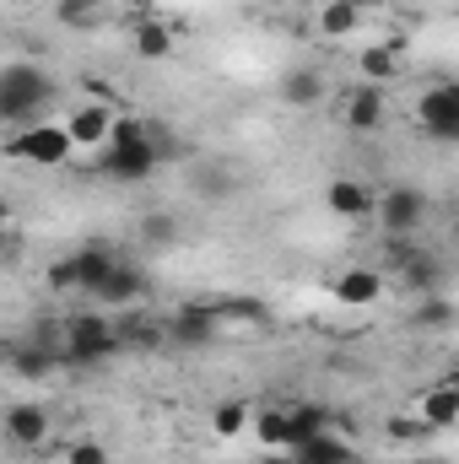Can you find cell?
Returning <instances> with one entry per match:
<instances>
[{
	"mask_svg": "<svg viewBox=\"0 0 459 464\" xmlns=\"http://www.w3.org/2000/svg\"><path fill=\"white\" fill-rule=\"evenodd\" d=\"M168 151H173V140H168L162 130H151V124H141V119H119L114 140L103 146L98 168H103V179H114V184H146V179L162 168Z\"/></svg>",
	"mask_w": 459,
	"mask_h": 464,
	"instance_id": "1",
	"label": "cell"
},
{
	"mask_svg": "<svg viewBox=\"0 0 459 464\" xmlns=\"http://www.w3.org/2000/svg\"><path fill=\"white\" fill-rule=\"evenodd\" d=\"M54 103V82L38 71V65H27V60H11L5 71H0V119L5 124H38L44 109Z\"/></svg>",
	"mask_w": 459,
	"mask_h": 464,
	"instance_id": "2",
	"label": "cell"
},
{
	"mask_svg": "<svg viewBox=\"0 0 459 464\" xmlns=\"http://www.w3.org/2000/svg\"><path fill=\"white\" fill-rule=\"evenodd\" d=\"M124 341H119V319H103V314H76L65 319V335H60V362H76V367H98L119 356Z\"/></svg>",
	"mask_w": 459,
	"mask_h": 464,
	"instance_id": "3",
	"label": "cell"
},
{
	"mask_svg": "<svg viewBox=\"0 0 459 464\" xmlns=\"http://www.w3.org/2000/svg\"><path fill=\"white\" fill-rule=\"evenodd\" d=\"M5 151H11L16 162L60 168V162H71V151H76V135H71L65 124H49V119H38V124H22V130H11Z\"/></svg>",
	"mask_w": 459,
	"mask_h": 464,
	"instance_id": "4",
	"label": "cell"
},
{
	"mask_svg": "<svg viewBox=\"0 0 459 464\" xmlns=\"http://www.w3.org/2000/svg\"><path fill=\"white\" fill-rule=\"evenodd\" d=\"M427 217H433V200H427L416 184H389V189L378 195V227L389 232V237H411V232H422Z\"/></svg>",
	"mask_w": 459,
	"mask_h": 464,
	"instance_id": "5",
	"label": "cell"
},
{
	"mask_svg": "<svg viewBox=\"0 0 459 464\" xmlns=\"http://www.w3.org/2000/svg\"><path fill=\"white\" fill-rule=\"evenodd\" d=\"M416 124L444 140V146H459V82H433L422 98H416Z\"/></svg>",
	"mask_w": 459,
	"mask_h": 464,
	"instance_id": "6",
	"label": "cell"
},
{
	"mask_svg": "<svg viewBox=\"0 0 459 464\" xmlns=\"http://www.w3.org/2000/svg\"><path fill=\"white\" fill-rule=\"evenodd\" d=\"M222 335V308L211 303H190V308H179L173 319H168V341L173 346H184V351H200V346H211Z\"/></svg>",
	"mask_w": 459,
	"mask_h": 464,
	"instance_id": "7",
	"label": "cell"
},
{
	"mask_svg": "<svg viewBox=\"0 0 459 464\" xmlns=\"http://www.w3.org/2000/svg\"><path fill=\"white\" fill-rule=\"evenodd\" d=\"M5 443H11V449H44V443H49V411L33 405V400L11 405V411H5Z\"/></svg>",
	"mask_w": 459,
	"mask_h": 464,
	"instance_id": "8",
	"label": "cell"
},
{
	"mask_svg": "<svg viewBox=\"0 0 459 464\" xmlns=\"http://www.w3.org/2000/svg\"><path fill=\"white\" fill-rule=\"evenodd\" d=\"M384 114H389V98H384V87H356V92H346V109H341V119H346V130L351 135H373L378 124H384Z\"/></svg>",
	"mask_w": 459,
	"mask_h": 464,
	"instance_id": "9",
	"label": "cell"
},
{
	"mask_svg": "<svg viewBox=\"0 0 459 464\" xmlns=\"http://www.w3.org/2000/svg\"><path fill=\"white\" fill-rule=\"evenodd\" d=\"M281 103L287 109H319L325 103V92H330V82H325V71L319 65H292L287 76H281Z\"/></svg>",
	"mask_w": 459,
	"mask_h": 464,
	"instance_id": "10",
	"label": "cell"
},
{
	"mask_svg": "<svg viewBox=\"0 0 459 464\" xmlns=\"http://www.w3.org/2000/svg\"><path fill=\"white\" fill-rule=\"evenodd\" d=\"M325 206H330L336 217H346V222H362V217H373V211H378V195H373L362 179H330Z\"/></svg>",
	"mask_w": 459,
	"mask_h": 464,
	"instance_id": "11",
	"label": "cell"
},
{
	"mask_svg": "<svg viewBox=\"0 0 459 464\" xmlns=\"http://www.w3.org/2000/svg\"><path fill=\"white\" fill-rule=\"evenodd\" d=\"M336 303H346V308H373L378 297H384V276L378 270H367V265H351V270H341L336 276Z\"/></svg>",
	"mask_w": 459,
	"mask_h": 464,
	"instance_id": "12",
	"label": "cell"
},
{
	"mask_svg": "<svg viewBox=\"0 0 459 464\" xmlns=\"http://www.w3.org/2000/svg\"><path fill=\"white\" fill-rule=\"evenodd\" d=\"M146 286H151V281H146V270L119 259L114 276H109V281H103V292H98V303H103V308H141Z\"/></svg>",
	"mask_w": 459,
	"mask_h": 464,
	"instance_id": "13",
	"label": "cell"
},
{
	"mask_svg": "<svg viewBox=\"0 0 459 464\" xmlns=\"http://www.w3.org/2000/svg\"><path fill=\"white\" fill-rule=\"evenodd\" d=\"M114 124L119 119L103 109V103H76L71 119H65V130L76 135V146H109L114 140Z\"/></svg>",
	"mask_w": 459,
	"mask_h": 464,
	"instance_id": "14",
	"label": "cell"
},
{
	"mask_svg": "<svg viewBox=\"0 0 459 464\" xmlns=\"http://www.w3.org/2000/svg\"><path fill=\"white\" fill-rule=\"evenodd\" d=\"M119 341L124 351H151L168 341V319H151L146 308H124V319H119Z\"/></svg>",
	"mask_w": 459,
	"mask_h": 464,
	"instance_id": "15",
	"label": "cell"
},
{
	"mask_svg": "<svg viewBox=\"0 0 459 464\" xmlns=\"http://www.w3.org/2000/svg\"><path fill=\"white\" fill-rule=\"evenodd\" d=\"M292 459L298 464H356V449L346 438H336V432H319L308 443H292Z\"/></svg>",
	"mask_w": 459,
	"mask_h": 464,
	"instance_id": "16",
	"label": "cell"
},
{
	"mask_svg": "<svg viewBox=\"0 0 459 464\" xmlns=\"http://www.w3.org/2000/svg\"><path fill=\"white\" fill-rule=\"evenodd\" d=\"M71 259H76V276H82V292H93V297L103 292V281L114 276V265H119V259L109 254V248H103V243H87V248H76Z\"/></svg>",
	"mask_w": 459,
	"mask_h": 464,
	"instance_id": "17",
	"label": "cell"
},
{
	"mask_svg": "<svg viewBox=\"0 0 459 464\" xmlns=\"http://www.w3.org/2000/svg\"><path fill=\"white\" fill-rule=\"evenodd\" d=\"M416 411H422L427 427H454L459 421V383H438V389H427Z\"/></svg>",
	"mask_w": 459,
	"mask_h": 464,
	"instance_id": "18",
	"label": "cell"
},
{
	"mask_svg": "<svg viewBox=\"0 0 459 464\" xmlns=\"http://www.w3.org/2000/svg\"><path fill=\"white\" fill-rule=\"evenodd\" d=\"M130 44H135V54H141V60H168V54H173V27H162V22L141 16V22H135V33H130Z\"/></svg>",
	"mask_w": 459,
	"mask_h": 464,
	"instance_id": "19",
	"label": "cell"
},
{
	"mask_svg": "<svg viewBox=\"0 0 459 464\" xmlns=\"http://www.w3.org/2000/svg\"><path fill=\"white\" fill-rule=\"evenodd\" d=\"M254 438H259L265 449H292V416H287L281 405H259V411H254Z\"/></svg>",
	"mask_w": 459,
	"mask_h": 464,
	"instance_id": "20",
	"label": "cell"
},
{
	"mask_svg": "<svg viewBox=\"0 0 459 464\" xmlns=\"http://www.w3.org/2000/svg\"><path fill=\"white\" fill-rule=\"evenodd\" d=\"M356 22H362V5H351V0H325L319 5V33L325 38H351Z\"/></svg>",
	"mask_w": 459,
	"mask_h": 464,
	"instance_id": "21",
	"label": "cell"
},
{
	"mask_svg": "<svg viewBox=\"0 0 459 464\" xmlns=\"http://www.w3.org/2000/svg\"><path fill=\"white\" fill-rule=\"evenodd\" d=\"M287 416H292V443H308V438L330 432V411H325V405H314V400L287 405Z\"/></svg>",
	"mask_w": 459,
	"mask_h": 464,
	"instance_id": "22",
	"label": "cell"
},
{
	"mask_svg": "<svg viewBox=\"0 0 459 464\" xmlns=\"http://www.w3.org/2000/svg\"><path fill=\"white\" fill-rule=\"evenodd\" d=\"M243 427H254L249 400H217V411H211V432H217V438H238Z\"/></svg>",
	"mask_w": 459,
	"mask_h": 464,
	"instance_id": "23",
	"label": "cell"
},
{
	"mask_svg": "<svg viewBox=\"0 0 459 464\" xmlns=\"http://www.w3.org/2000/svg\"><path fill=\"white\" fill-rule=\"evenodd\" d=\"M454 319H459V308L444 292H433V297L416 303V324H422V330H454Z\"/></svg>",
	"mask_w": 459,
	"mask_h": 464,
	"instance_id": "24",
	"label": "cell"
},
{
	"mask_svg": "<svg viewBox=\"0 0 459 464\" xmlns=\"http://www.w3.org/2000/svg\"><path fill=\"white\" fill-rule=\"evenodd\" d=\"M362 76H367L373 87H384V82H395V76H400V60H395V49H384V44H373V49H362Z\"/></svg>",
	"mask_w": 459,
	"mask_h": 464,
	"instance_id": "25",
	"label": "cell"
},
{
	"mask_svg": "<svg viewBox=\"0 0 459 464\" xmlns=\"http://www.w3.org/2000/svg\"><path fill=\"white\" fill-rule=\"evenodd\" d=\"M405 281H411L422 297H433V292H444V265L427 259V254H416V259H405Z\"/></svg>",
	"mask_w": 459,
	"mask_h": 464,
	"instance_id": "26",
	"label": "cell"
},
{
	"mask_svg": "<svg viewBox=\"0 0 459 464\" xmlns=\"http://www.w3.org/2000/svg\"><path fill=\"white\" fill-rule=\"evenodd\" d=\"M54 356H60V351H49V341H38V346H11L16 372H27V378H44V372H54Z\"/></svg>",
	"mask_w": 459,
	"mask_h": 464,
	"instance_id": "27",
	"label": "cell"
},
{
	"mask_svg": "<svg viewBox=\"0 0 459 464\" xmlns=\"http://www.w3.org/2000/svg\"><path fill=\"white\" fill-rule=\"evenodd\" d=\"M103 11V0H54V22L60 27H93Z\"/></svg>",
	"mask_w": 459,
	"mask_h": 464,
	"instance_id": "28",
	"label": "cell"
},
{
	"mask_svg": "<svg viewBox=\"0 0 459 464\" xmlns=\"http://www.w3.org/2000/svg\"><path fill=\"white\" fill-rule=\"evenodd\" d=\"M141 237H146V243H173V237H179V217H168V211L141 217Z\"/></svg>",
	"mask_w": 459,
	"mask_h": 464,
	"instance_id": "29",
	"label": "cell"
},
{
	"mask_svg": "<svg viewBox=\"0 0 459 464\" xmlns=\"http://www.w3.org/2000/svg\"><path fill=\"white\" fill-rule=\"evenodd\" d=\"M65 464H109V449L98 438H76V443H65Z\"/></svg>",
	"mask_w": 459,
	"mask_h": 464,
	"instance_id": "30",
	"label": "cell"
},
{
	"mask_svg": "<svg viewBox=\"0 0 459 464\" xmlns=\"http://www.w3.org/2000/svg\"><path fill=\"white\" fill-rule=\"evenodd\" d=\"M49 286H54V292H82L76 259H54V265H49Z\"/></svg>",
	"mask_w": 459,
	"mask_h": 464,
	"instance_id": "31",
	"label": "cell"
},
{
	"mask_svg": "<svg viewBox=\"0 0 459 464\" xmlns=\"http://www.w3.org/2000/svg\"><path fill=\"white\" fill-rule=\"evenodd\" d=\"M351 5H362V11H367V5H384V0H351Z\"/></svg>",
	"mask_w": 459,
	"mask_h": 464,
	"instance_id": "32",
	"label": "cell"
},
{
	"mask_svg": "<svg viewBox=\"0 0 459 464\" xmlns=\"http://www.w3.org/2000/svg\"><path fill=\"white\" fill-rule=\"evenodd\" d=\"M411 464H438V459H411Z\"/></svg>",
	"mask_w": 459,
	"mask_h": 464,
	"instance_id": "33",
	"label": "cell"
},
{
	"mask_svg": "<svg viewBox=\"0 0 459 464\" xmlns=\"http://www.w3.org/2000/svg\"><path fill=\"white\" fill-rule=\"evenodd\" d=\"M135 5H157V0H135Z\"/></svg>",
	"mask_w": 459,
	"mask_h": 464,
	"instance_id": "34",
	"label": "cell"
},
{
	"mask_svg": "<svg viewBox=\"0 0 459 464\" xmlns=\"http://www.w3.org/2000/svg\"><path fill=\"white\" fill-rule=\"evenodd\" d=\"M270 5H292V0H270Z\"/></svg>",
	"mask_w": 459,
	"mask_h": 464,
	"instance_id": "35",
	"label": "cell"
},
{
	"mask_svg": "<svg viewBox=\"0 0 459 464\" xmlns=\"http://www.w3.org/2000/svg\"><path fill=\"white\" fill-rule=\"evenodd\" d=\"M276 464H298V459H276Z\"/></svg>",
	"mask_w": 459,
	"mask_h": 464,
	"instance_id": "36",
	"label": "cell"
},
{
	"mask_svg": "<svg viewBox=\"0 0 459 464\" xmlns=\"http://www.w3.org/2000/svg\"><path fill=\"white\" fill-rule=\"evenodd\" d=\"M454 243H459V227H454Z\"/></svg>",
	"mask_w": 459,
	"mask_h": 464,
	"instance_id": "37",
	"label": "cell"
}]
</instances>
